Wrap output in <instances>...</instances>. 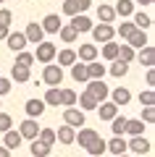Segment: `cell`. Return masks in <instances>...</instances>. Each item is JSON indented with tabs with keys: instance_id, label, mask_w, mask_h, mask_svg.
<instances>
[{
	"instance_id": "obj_1",
	"label": "cell",
	"mask_w": 155,
	"mask_h": 157,
	"mask_svg": "<svg viewBox=\"0 0 155 157\" xmlns=\"http://www.w3.org/2000/svg\"><path fill=\"white\" fill-rule=\"evenodd\" d=\"M84 92H87L89 97H95V102H97V105H100V102H105L108 94H111V89L105 86V81H103V78H89Z\"/></svg>"
},
{
	"instance_id": "obj_2",
	"label": "cell",
	"mask_w": 155,
	"mask_h": 157,
	"mask_svg": "<svg viewBox=\"0 0 155 157\" xmlns=\"http://www.w3.org/2000/svg\"><path fill=\"white\" fill-rule=\"evenodd\" d=\"M89 32H92V39L97 45H105V42H111V39L116 37V26H113V24H97V26H92Z\"/></svg>"
},
{
	"instance_id": "obj_3",
	"label": "cell",
	"mask_w": 155,
	"mask_h": 157,
	"mask_svg": "<svg viewBox=\"0 0 155 157\" xmlns=\"http://www.w3.org/2000/svg\"><path fill=\"white\" fill-rule=\"evenodd\" d=\"M55 52H58V47L53 45V42H39V45H37V52H32V55H34V60H39V63L47 66V63L55 60Z\"/></svg>"
},
{
	"instance_id": "obj_4",
	"label": "cell",
	"mask_w": 155,
	"mask_h": 157,
	"mask_svg": "<svg viewBox=\"0 0 155 157\" xmlns=\"http://www.w3.org/2000/svg\"><path fill=\"white\" fill-rule=\"evenodd\" d=\"M42 81H45L47 86H61V81H63V68L47 63V66H45V71H42Z\"/></svg>"
},
{
	"instance_id": "obj_5",
	"label": "cell",
	"mask_w": 155,
	"mask_h": 157,
	"mask_svg": "<svg viewBox=\"0 0 155 157\" xmlns=\"http://www.w3.org/2000/svg\"><path fill=\"white\" fill-rule=\"evenodd\" d=\"M150 149H153V144L145 136H132L126 141V152H134V155H150Z\"/></svg>"
},
{
	"instance_id": "obj_6",
	"label": "cell",
	"mask_w": 155,
	"mask_h": 157,
	"mask_svg": "<svg viewBox=\"0 0 155 157\" xmlns=\"http://www.w3.org/2000/svg\"><path fill=\"white\" fill-rule=\"evenodd\" d=\"M84 121H87V118H84V113L79 110V107H66V110H63V123L71 126V128H82Z\"/></svg>"
},
{
	"instance_id": "obj_7",
	"label": "cell",
	"mask_w": 155,
	"mask_h": 157,
	"mask_svg": "<svg viewBox=\"0 0 155 157\" xmlns=\"http://www.w3.org/2000/svg\"><path fill=\"white\" fill-rule=\"evenodd\" d=\"M39 128L42 126L37 123V118H27V121H21V126H18V134H21V139H37V134H39Z\"/></svg>"
},
{
	"instance_id": "obj_8",
	"label": "cell",
	"mask_w": 155,
	"mask_h": 157,
	"mask_svg": "<svg viewBox=\"0 0 155 157\" xmlns=\"http://www.w3.org/2000/svg\"><path fill=\"white\" fill-rule=\"evenodd\" d=\"M39 26H42L45 34H58V29L63 26V21H61V16H58V13H47V16L42 18V24H39Z\"/></svg>"
},
{
	"instance_id": "obj_9",
	"label": "cell",
	"mask_w": 155,
	"mask_h": 157,
	"mask_svg": "<svg viewBox=\"0 0 155 157\" xmlns=\"http://www.w3.org/2000/svg\"><path fill=\"white\" fill-rule=\"evenodd\" d=\"M6 42H8V50H13V52H21L24 47L29 45V42H27V37H24V32H8Z\"/></svg>"
},
{
	"instance_id": "obj_10",
	"label": "cell",
	"mask_w": 155,
	"mask_h": 157,
	"mask_svg": "<svg viewBox=\"0 0 155 157\" xmlns=\"http://www.w3.org/2000/svg\"><path fill=\"white\" fill-rule=\"evenodd\" d=\"M24 37H27V42H29V45H39V42H45V32H42V26H39L37 21H32V24L27 26Z\"/></svg>"
},
{
	"instance_id": "obj_11",
	"label": "cell",
	"mask_w": 155,
	"mask_h": 157,
	"mask_svg": "<svg viewBox=\"0 0 155 157\" xmlns=\"http://www.w3.org/2000/svg\"><path fill=\"white\" fill-rule=\"evenodd\" d=\"M111 102L116 107H124V105H129L132 102V92L126 89V86H116V89L111 92Z\"/></svg>"
},
{
	"instance_id": "obj_12",
	"label": "cell",
	"mask_w": 155,
	"mask_h": 157,
	"mask_svg": "<svg viewBox=\"0 0 155 157\" xmlns=\"http://www.w3.org/2000/svg\"><path fill=\"white\" fill-rule=\"evenodd\" d=\"M134 58H137L145 68H153V66H155V47H153V45L139 47V55H134Z\"/></svg>"
},
{
	"instance_id": "obj_13",
	"label": "cell",
	"mask_w": 155,
	"mask_h": 157,
	"mask_svg": "<svg viewBox=\"0 0 155 157\" xmlns=\"http://www.w3.org/2000/svg\"><path fill=\"white\" fill-rule=\"evenodd\" d=\"M97 136H100V134H97L95 128H84V126H82V128H79V134L74 136V141H79V147L84 149V147H89L95 139H97Z\"/></svg>"
},
{
	"instance_id": "obj_14",
	"label": "cell",
	"mask_w": 155,
	"mask_h": 157,
	"mask_svg": "<svg viewBox=\"0 0 155 157\" xmlns=\"http://www.w3.org/2000/svg\"><path fill=\"white\" fill-rule=\"evenodd\" d=\"M95 110L100 113V121H113V118L118 115V107L113 105V102H108V100H105V102H100Z\"/></svg>"
},
{
	"instance_id": "obj_15",
	"label": "cell",
	"mask_w": 155,
	"mask_h": 157,
	"mask_svg": "<svg viewBox=\"0 0 155 157\" xmlns=\"http://www.w3.org/2000/svg\"><path fill=\"white\" fill-rule=\"evenodd\" d=\"M105 152H113V155H126V139L124 136H113V139L105 141Z\"/></svg>"
},
{
	"instance_id": "obj_16",
	"label": "cell",
	"mask_w": 155,
	"mask_h": 157,
	"mask_svg": "<svg viewBox=\"0 0 155 157\" xmlns=\"http://www.w3.org/2000/svg\"><path fill=\"white\" fill-rule=\"evenodd\" d=\"M21 134H18V131H13V128H8L6 134H3V147H6V149H18V147H21Z\"/></svg>"
},
{
	"instance_id": "obj_17",
	"label": "cell",
	"mask_w": 155,
	"mask_h": 157,
	"mask_svg": "<svg viewBox=\"0 0 155 157\" xmlns=\"http://www.w3.org/2000/svg\"><path fill=\"white\" fill-rule=\"evenodd\" d=\"M76 60H82V63H89V60H97V45H79V52H76Z\"/></svg>"
},
{
	"instance_id": "obj_18",
	"label": "cell",
	"mask_w": 155,
	"mask_h": 157,
	"mask_svg": "<svg viewBox=\"0 0 155 157\" xmlns=\"http://www.w3.org/2000/svg\"><path fill=\"white\" fill-rule=\"evenodd\" d=\"M74 136H76V128H71V126H66V123L55 131V141H61V144H66V147L74 144Z\"/></svg>"
},
{
	"instance_id": "obj_19",
	"label": "cell",
	"mask_w": 155,
	"mask_h": 157,
	"mask_svg": "<svg viewBox=\"0 0 155 157\" xmlns=\"http://www.w3.org/2000/svg\"><path fill=\"white\" fill-rule=\"evenodd\" d=\"M71 26L76 29L79 34H84V32H89L95 24L89 21V16H84V13H76V16H71Z\"/></svg>"
},
{
	"instance_id": "obj_20",
	"label": "cell",
	"mask_w": 155,
	"mask_h": 157,
	"mask_svg": "<svg viewBox=\"0 0 155 157\" xmlns=\"http://www.w3.org/2000/svg\"><path fill=\"white\" fill-rule=\"evenodd\" d=\"M45 107H47V105L34 97V100H27V107H24V110H27V118H39L45 113Z\"/></svg>"
},
{
	"instance_id": "obj_21",
	"label": "cell",
	"mask_w": 155,
	"mask_h": 157,
	"mask_svg": "<svg viewBox=\"0 0 155 157\" xmlns=\"http://www.w3.org/2000/svg\"><path fill=\"white\" fill-rule=\"evenodd\" d=\"M126 45H129V47H137V50H139V47H145V45H150L147 32H142V29H134V32H132V37L126 39Z\"/></svg>"
},
{
	"instance_id": "obj_22",
	"label": "cell",
	"mask_w": 155,
	"mask_h": 157,
	"mask_svg": "<svg viewBox=\"0 0 155 157\" xmlns=\"http://www.w3.org/2000/svg\"><path fill=\"white\" fill-rule=\"evenodd\" d=\"M113 11H116V16H121V18H132V13H134V0H118L116 6H113Z\"/></svg>"
},
{
	"instance_id": "obj_23",
	"label": "cell",
	"mask_w": 155,
	"mask_h": 157,
	"mask_svg": "<svg viewBox=\"0 0 155 157\" xmlns=\"http://www.w3.org/2000/svg\"><path fill=\"white\" fill-rule=\"evenodd\" d=\"M97 18H100V24H113V21H116V11H113V6L100 3V6H97Z\"/></svg>"
},
{
	"instance_id": "obj_24",
	"label": "cell",
	"mask_w": 155,
	"mask_h": 157,
	"mask_svg": "<svg viewBox=\"0 0 155 157\" xmlns=\"http://www.w3.org/2000/svg\"><path fill=\"white\" fill-rule=\"evenodd\" d=\"M71 78H74V81H79V84H87V81H89V78H87V63H74V66H71Z\"/></svg>"
},
{
	"instance_id": "obj_25",
	"label": "cell",
	"mask_w": 155,
	"mask_h": 157,
	"mask_svg": "<svg viewBox=\"0 0 155 157\" xmlns=\"http://www.w3.org/2000/svg\"><path fill=\"white\" fill-rule=\"evenodd\" d=\"M58 34H61V39L66 42V45H74V42L79 39V32L71 26V24H63V26L58 29Z\"/></svg>"
},
{
	"instance_id": "obj_26",
	"label": "cell",
	"mask_w": 155,
	"mask_h": 157,
	"mask_svg": "<svg viewBox=\"0 0 155 157\" xmlns=\"http://www.w3.org/2000/svg\"><path fill=\"white\" fill-rule=\"evenodd\" d=\"M142 131H145V123L139 121V118H129V121H126L124 134H129V136H142Z\"/></svg>"
},
{
	"instance_id": "obj_27",
	"label": "cell",
	"mask_w": 155,
	"mask_h": 157,
	"mask_svg": "<svg viewBox=\"0 0 155 157\" xmlns=\"http://www.w3.org/2000/svg\"><path fill=\"white\" fill-rule=\"evenodd\" d=\"M132 24H134L137 29H142V32H147V29L153 26V18H150L147 13L139 11V13H132Z\"/></svg>"
},
{
	"instance_id": "obj_28",
	"label": "cell",
	"mask_w": 155,
	"mask_h": 157,
	"mask_svg": "<svg viewBox=\"0 0 155 157\" xmlns=\"http://www.w3.org/2000/svg\"><path fill=\"white\" fill-rule=\"evenodd\" d=\"M105 73H108V68L100 66L97 60H89V63H87V78H103Z\"/></svg>"
},
{
	"instance_id": "obj_29",
	"label": "cell",
	"mask_w": 155,
	"mask_h": 157,
	"mask_svg": "<svg viewBox=\"0 0 155 157\" xmlns=\"http://www.w3.org/2000/svg\"><path fill=\"white\" fill-rule=\"evenodd\" d=\"M108 73L111 76H116V78H121V76H126L129 73V63H124V60H111V68H108Z\"/></svg>"
},
{
	"instance_id": "obj_30",
	"label": "cell",
	"mask_w": 155,
	"mask_h": 157,
	"mask_svg": "<svg viewBox=\"0 0 155 157\" xmlns=\"http://www.w3.org/2000/svg\"><path fill=\"white\" fill-rule=\"evenodd\" d=\"M50 149H53V147L42 144L39 139H32V144H29V152H32V157H47V155H50Z\"/></svg>"
},
{
	"instance_id": "obj_31",
	"label": "cell",
	"mask_w": 155,
	"mask_h": 157,
	"mask_svg": "<svg viewBox=\"0 0 155 157\" xmlns=\"http://www.w3.org/2000/svg\"><path fill=\"white\" fill-rule=\"evenodd\" d=\"M42 102H45V105H50V107H61V86H50Z\"/></svg>"
},
{
	"instance_id": "obj_32",
	"label": "cell",
	"mask_w": 155,
	"mask_h": 157,
	"mask_svg": "<svg viewBox=\"0 0 155 157\" xmlns=\"http://www.w3.org/2000/svg\"><path fill=\"white\" fill-rule=\"evenodd\" d=\"M11 78L16 81V84H24V81L32 78V71H29V68H21V66H13L11 68Z\"/></svg>"
},
{
	"instance_id": "obj_33",
	"label": "cell",
	"mask_w": 155,
	"mask_h": 157,
	"mask_svg": "<svg viewBox=\"0 0 155 157\" xmlns=\"http://www.w3.org/2000/svg\"><path fill=\"white\" fill-rule=\"evenodd\" d=\"M76 105H79V110H82V113H87V110H95L97 102H95V97H89L87 92H82V94L76 97Z\"/></svg>"
},
{
	"instance_id": "obj_34",
	"label": "cell",
	"mask_w": 155,
	"mask_h": 157,
	"mask_svg": "<svg viewBox=\"0 0 155 157\" xmlns=\"http://www.w3.org/2000/svg\"><path fill=\"white\" fill-rule=\"evenodd\" d=\"M55 58H58V66H74V63H76V52H74V50H68V47H66V50H61V52H55Z\"/></svg>"
},
{
	"instance_id": "obj_35",
	"label": "cell",
	"mask_w": 155,
	"mask_h": 157,
	"mask_svg": "<svg viewBox=\"0 0 155 157\" xmlns=\"http://www.w3.org/2000/svg\"><path fill=\"white\" fill-rule=\"evenodd\" d=\"M126 121H129V118H124V115H116L113 121H108V123H111V131H113V136H124Z\"/></svg>"
},
{
	"instance_id": "obj_36",
	"label": "cell",
	"mask_w": 155,
	"mask_h": 157,
	"mask_svg": "<svg viewBox=\"0 0 155 157\" xmlns=\"http://www.w3.org/2000/svg\"><path fill=\"white\" fill-rule=\"evenodd\" d=\"M84 149L89 152V157H100L103 152H105V139H100V136H97V139H95L89 147H84Z\"/></svg>"
},
{
	"instance_id": "obj_37",
	"label": "cell",
	"mask_w": 155,
	"mask_h": 157,
	"mask_svg": "<svg viewBox=\"0 0 155 157\" xmlns=\"http://www.w3.org/2000/svg\"><path fill=\"white\" fill-rule=\"evenodd\" d=\"M32 63H34V55H32V52H27V50L16 52V63H13V66H21V68H32Z\"/></svg>"
},
{
	"instance_id": "obj_38",
	"label": "cell",
	"mask_w": 155,
	"mask_h": 157,
	"mask_svg": "<svg viewBox=\"0 0 155 157\" xmlns=\"http://www.w3.org/2000/svg\"><path fill=\"white\" fill-rule=\"evenodd\" d=\"M76 105V92L74 89H61V107H74Z\"/></svg>"
},
{
	"instance_id": "obj_39",
	"label": "cell",
	"mask_w": 155,
	"mask_h": 157,
	"mask_svg": "<svg viewBox=\"0 0 155 157\" xmlns=\"http://www.w3.org/2000/svg\"><path fill=\"white\" fill-rule=\"evenodd\" d=\"M103 58H105V60H116V58H118V45L113 42V39L103 45Z\"/></svg>"
},
{
	"instance_id": "obj_40",
	"label": "cell",
	"mask_w": 155,
	"mask_h": 157,
	"mask_svg": "<svg viewBox=\"0 0 155 157\" xmlns=\"http://www.w3.org/2000/svg\"><path fill=\"white\" fill-rule=\"evenodd\" d=\"M37 139L42 141V144H47V147H53V144H55V131H53V128H39V134H37Z\"/></svg>"
},
{
	"instance_id": "obj_41",
	"label": "cell",
	"mask_w": 155,
	"mask_h": 157,
	"mask_svg": "<svg viewBox=\"0 0 155 157\" xmlns=\"http://www.w3.org/2000/svg\"><path fill=\"white\" fill-rule=\"evenodd\" d=\"M139 105H142V107H155V92L153 89L139 92Z\"/></svg>"
},
{
	"instance_id": "obj_42",
	"label": "cell",
	"mask_w": 155,
	"mask_h": 157,
	"mask_svg": "<svg viewBox=\"0 0 155 157\" xmlns=\"http://www.w3.org/2000/svg\"><path fill=\"white\" fill-rule=\"evenodd\" d=\"M118 60L132 63V60H134V47H129V45H118Z\"/></svg>"
},
{
	"instance_id": "obj_43",
	"label": "cell",
	"mask_w": 155,
	"mask_h": 157,
	"mask_svg": "<svg viewBox=\"0 0 155 157\" xmlns=\"http://www.w3.org/2000/svg\"><path fill=\"white\" fill-rule=\"evenodd\" d=\"M134 29H137V26H134L132 21H121V26L116 29V34H118L121 39H129V37H132V32H134Z\"/></svg>"
},
{
	"instance_id": "obj_44",
	"label": "cell",
	"mask_w": 155,
	"mask_h": 157,
	"mask_svg": "<svg viewBox=\"0 0 155 157\" xmlns=\"http://www.w3.org/2000/svg\"><path fill=\"white\" fill-rule=\"evenodd\" d=\"M8 128H13V118L8 113H0V134H6Z\"/></svg>"
},
{
	"instance_id": "obj_45",
	"label": "cell",
	"mask_w": 155,
	"mask_h": 157,
	"mask_svg": "<svg viewBox=\"0 0 155 157\" xmlns=\"http://www.w3.org/2000/svg\"><path fill=\"white\" fill-rule=\"evenodd\" d=\"M63 13H66V16H76V13H79L76 0H66V3H63Z\"/></svg>"
},
{
	"instance_id": "obj_46",
	"label": "cell",
	"mask_w": 155,
	"mask_h": 157,
	"mask_svg": "<svg viewBox=\"0 0 155 157\" xmlns=\"http://www.w3.org/2000/svg\"><path fill=\"white\" fill-rule=\"evenodd\" d=\"M142 123H155V107H142Z\"/></svg>"
},
{
	"instance_id": "obj_47",
	"label": "cell",
	"mask_w": 155,
	"mask_h": 157,
	"mask_svg": "<svg viewBox=\"0 0 155 157\" xmlns=\"http://www.w3.org/2000/svg\"><path fill=\"white\" fill-rule=\"evenodd\" d=\"M11 21H13V13L8 8H0V26H11Z\"/></svg>"
},
{
	"instance_id": "obj_48",
	"label": "cell",
	"mask_w": 155,
	"mask_h": 157,
	"mask_svg": "<svg viewBox=\"0 0 155 157\" xmlns=\"http://www.w3.org/2000/svg\"><path fill=\"white\" fill-rule=\"evenodd\" d=\"M8 92H11V78L0 76V97H3V94H8Z\"/></svg>"
},
{
	"instance_id": "obj_49",
	"label": "cell",
	"mask_w": 155,
	"mask_h": 157,
	"mask_svg": "<svg viewBox=\"0 0 155 157\" xmlns=\"http://www.w3.org/2000/svg\"><path fill=\"white\" fill-rule=\"evenodd\" d=\"M76 6H79V13H84V11H89L92 0H76Z\"/></svg>"
},
{
	"instance_id": "obj_50",
	"label": "cell",
	"mask_w": 155,
	"mask_h": 157,
	"mask_svg": "<svg viewBox=\"0 0 155 157\" xmlns=\"http://www.w3.org/2000/svg\"><path fill=\"white\" fill-rule=\"evenodd\" d=\"M153 84H155V71L147 68V86H153Z\"/></svg>"
},
{
	"instance_id": "obj_51",
	"label": "cell",
	"mask_w": 155,
	"mask_h": 157,
	"mask_svg": "<svg viewBox=\"0 0 155 157\" xmlns=\"http://www.w3.org/2000/svg\"><path fill=\"white\" fill-rule=\"evenodd\" d=\"M8 32H11V26H0V39H6Z\"/></svg>"
},
{
	"instance_id": "obj_52",
	"label": "cell",
	"mask_w": 155,
	"mask_h": 157,
	"mask_svg": "<svg viewBox=\"0 0 155 157\" xmlns=\"http://www.w3.org/2000/svg\"><path fill=\"white\" fill-rule=\"evenodd\" d=\"M0 157H11V149H6V147L0 144Z\"/></svg>"
},
{
	"instance_id": "obj_53",
	"label": "cell",
	"mask_w": 155,
	"mask_h": 157,
	"mask_svg": "<svg viewBox=\"0 0 155 157\" xmlns=\"http://www.w3.org/2000/svg\"><path fill=\"white\" fill-rule=\"evenodd\" d=\"M134 3H139V6H153L155 0H134Z\"/></svg>"
},
{
	"instance_id": "obj_54",
	"label": "cell",
	"mask_w": 155,
	"mask_h": 157,
	"mask_svg": "<svg viewBox=\"0 0 155 157\" xmlns=\"http://www.w3.org/2000/svg\"><path fill=\"white\" fill-rule=\"evenodd\" d=\"M116 157H129V155H116Z\"/></svg>"
},
{
	"instance_id": "obj_55",
	"label": "cell",
	"mask_w": 155,
	"mask_h": 157,
	"mask_svg": "<svg viewBox=\"0 0 155 157\" xmlns=\"http://www.w3.org/2000/svg\"><path fill=\"white\" fill-rule=\"evenodd\" d=\"M0 3H8V0H0Z\"/></svg>"
},
{
	"instance_id": "obj_56",
	"label": "cell",
	"mask_w": 155,
	"mask_h": 157,
	"mask_svg": "<svg viewBox=\"0 0 155 157\" xmlns=\"http://www.w3.org/2000/svg\"><path fill=\"white\" fill-rule=\"evenodd\" d=\"M0 107H3V105H0Z\"/></svg>"
}]
</instances>
